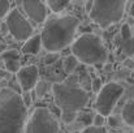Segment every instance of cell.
I'll return each instance as SVG.
<instances>
[{"instance_id": "cell-28", "label": "cell", "mask_w": 134, "mask_h": 133, "mask_svg": "<svg viewBox=\"0 0 134 133\" xmlns=\"http://www.w3.org/2000/svg\"><path fill=\"white\" fill-rule=\"evenodd\" d=\"M10 77V73L9 72H7L5 69H0V80H8Z\"/></svg>"}, {"instance_id": "cell-31", "label": "cell", "mask_w": 134, "mask_h": 133, "mask_svg": "<svg viewBox=\"0 0 134 133\" xmlns=\"http://www.w3.org/2000/svg\"><path fill=\"white\" fill-rule=\"evenodd\" d=\"M0 81H1V80H0Z\"/></svg>"}, {"instance_id": "cell-14", "label": "cell", "mask_w": 134, "mask_h": 133, "mask_svg": "<svg viewBox=\"0 0 134 133\" xmlns=\"http://www.w3.org/2000/svg\"><path fill=\"white\" fill-rule=\"evenodd\" d=\"M77 65H78V60L73 55L66 56L63 61V68H64L65 73H68V75H73V71L77 68Z\"/></svg>"}, {"instance_id": "cell-7", "label": "cell", "mask_w": 134, "mask_h": 133, "mask_svg": "<svg viewBox=\"0 0 134 133\" xmlns=\"http://www.w3.org/2000/svg\"><path fill=\"white\" fill-rule=\"evenodd\" d=\"M59 123L52 112L46 107H38L33 111L24 133H57Z\"/></svg>"}, {"instance_id": "cell-19", "label": "cell", "mask_w": 134, "mask_h": 133, "mask_svg": "<svg viewBox=\"0 0 134 133\" xmlns=\"http://www.w3.org/2000/svg\"><path fill=\"white\" fill-rule=\"evenodd\" d=\"M10 10V4L8 0H0V18L7 17V14Z\"/></svg>"}, {"instance_id": "cell-13", "label": "cell", "mask_w": 134, "mask_h": 133, "mask_svg": "<svg viewBox=\"0 0 134 133\" xmlns=\"http://www.w3.org/2000/svg\"><path fill=\"white\" fill-rule=\"evenodd\" d=\"M46 5L53 13H60V12H63L69 5V1H64V0H49V1L46 3Z\"/></svg>"}, {"instance_id": "cell-21", "label": "cell", "mask_w": 134, "mask_h": 133, "mask_svg": "<svg viewBox=\"0 0 134 133\" xmlns=\"http://www.w3.org/2000/svg\"><path fill=\"white\" fill-rule=\"evenodd\" d=\"M21 99H22V103H24V106H25L26 108L30 107L31 103H33V99H31V94H30V91H24V94L21 95Z\"/></svg>"}, {"instance_id": "cell-5", "label": "cell", "mask_w": 134, "mask_h": 133, "mask_svg": "<svg viewBox=\"0 0 134 133\" xmlns=\"http://www.w3.org/2000/svg\"><path fill=\"white\" fill-rule=\"evenodd\" d=\"M125 7L126 1L124 0H96L92 1L90 18L100 28H108L122 18Z\"/></svg>"}, {"instance_id": "cell-8", "label": "cell", "mask_w": 134, "mask_h": 133, "mask_svg": "<svg viewBox=\"0 0 134 133\" xmlns=\"http://www.w3.org/2000/svg\"><path fill=\"white\" fill-rule=\"evenodd\" d=\"M5 26L7 30L12 34V37L17 41H27L33 37V25L27 18L22 16V13L16 8L9 10L5 18Z\"/></svg>"}, {"instance_id": "cell-26", "label": "cell", "mask_w": 134, "mask_h": 133, "mask_svg": "<svg viewBox=\"0 0 134 133\" xmlns=\"http://www.w3.org/2000/svg\"><path fill=\"white\" fill-rule=\"evenodd\" d=\"M108 124H109L111 127L116 128V127H119V125H120V120H119V118H117V116L109 115V116H108Z\"/></svg>"}, {"instance_id": "cell-4", "label": "cell", "mask_w": 134, "mask_h": 133, "mask_svg": "<svg viewBox=\"0 0 134 133\" xmlns=\"http://www.w3.org/2000/svg\"><path fill=\"white\" fill-rule=\"evenodd\" d=\"M73 56L78 63L87 65L103 64L108 57V52L102 39L95 34H82L72 43Z\"/></svg>"}, {"instance_id": "cell-11", "label": "cell", "mask_w": 134, "mask_h": 133, "mask_svg": "<svg viewBox=\"0 0 134 133\" xmlns=\"http://www.w3.org/2000/svg\"><path fill=\"white\" fill-rule=\"evenodd\" d=\"M42 48V42H41V37L39 35H33L31 38H29L24 46H22V52L24 54H30V55H35L41 51Z\"/></svg>"}, {"instance_id": "cell-3", "label": "cell", "mask_w": 134, "mask_h": 133, "mask_svg": "<svg viewBox=\"0 0 134 133\" xmlns=\"http://www.w3.org/2000/svg\"><path fill=\"white\" fill-rule=\"evenodd\" d=\"M53 100L61 114V120L65 124H72L77 114L87 104L89 94L80 86H70L66 84L52 85Z\"/></svg>"}, {"instance_id": "cell-30", "label": "cell", "mask_w": 134, "mask_h": 133, "mask_svg": "<svg viewBox=\"0 0 134 133\" xmlns=\"http://www.w3.org/2000/svg\"><path fill=\"white\" fill-rule=\"evenodd\" d=\"M129 13H130V16H132V17H134V3L130 5V12H129Z\"/></svg>"}, {"instance_id": "cell-24", "label": "cell", "mask_w": 134, "mask_h": 133, "mask_svg": "<svg viewBox=\"0 0 134 133\" xmlns=\"http://www.w3.org/2000/svg\"><path fill=\"white\" fill-rule=\"evenodd\" d=\"M81 133H107V131L104 129V127L103 128H94V127H87V128H85L83 131Z\"/></svg>"}, {"instance_id": "cell-15", "label": "cell", "mask_w": 134, "mask_h": 133, "mask_svg": "<svg viewBox=\"0 0 134 133\" xmlns=\"http://www.w3.org/2000/svg\"><path fill=\"white\" fill-rule=\"evenodd\" d=\"M52 90V84L48 82V81H38L37 85H35V93H37V97L38 98H43L46 94H48V91Z\"/></svg>"}, {"instance_id": "cell-17", "label": "cell", "mask_w": 134, "mask_h": 133, "mask_svg": "<svg viewBox=\"0 0 134 133\" xmlns=\"http://www.w3.org/2000/svg\"><path fill=\"white\" fill-rule=\"evenodd\" d=\"M1 57H3L4 61H13V60H17V61H18L20 54H18L17 50H8V51L3 52Z\"/></svg>"}, {"instance_id": "cell-22", "label": "cell", "mask_w": 134, "mask_h": 133, "mask_svg": "<svg viewBox=\"0 0 134 133\" xmlns=\"http://www.w3.org/2000/svg\"><path fill=\"white\" fill-rule=\"evenodd\" d=\"M121 37L124 38V41H128L132 38V30H130L129 25H124L121 28Z\"/></svg>"}, {"instance_id": "cell-12", "label": "cell", "mask_w": 134, "mask_h": 133, "mask_svg": "<svg viewBox=\"0 0 134 133\" xmlns=\"http://www.w3.org/2000/svg\"><path fill=\"white\" fill-rule=\"evenodd\" d=\"M121 116H122V120H124L128 125L134 127V99H129V100L124 104Z\"/></svg>"}, {"instance_id": "cell-9", "label": "cell", "mask_w": 134, "mask_h": 133, "mask_svg": "<svg viewBox=\"0 0 134 133\" xmlns=\"http://www.w3.org/2000/svg\"><path fill=\"white\" fill-rule=\"evenodd\" d=\"M17 80L22 89V91H30L35 88L37 82L39 81V71L35 65H26L18 69Z\"/></svg>"}, {"instance_id": "cell-1", "label": "cell", "mask_w": 134, "mask_h": 133, "mask_svg": "<svg viewBox=\"0 0 134 133\" xmlns=\"http://www.w3.org/2000/svg\"><path fill=\"white\" fill-rule=\"evenodd\" d=\"M78 22V18L73 16H56L48 18L39 35L42 46L49 54L64 50L73 43Z\"/></svg>"}, {"instance_id": "cell-29", "label": "cell", "mask_w": 134, "mask_h": 133, "mask_svg": "<svg viewBox=\"0 0 134 133\" xmlns=\"http://www.w3.org/2000/svg\"><path fill=\"white\" fill-rule=\"evenodd\" d=\"M91 8H92V1L90 0V1H87V3L85 4V9H86V12H87V13H90Z\"/></svg>"}, {"instance_id": "cell-23", "label": "cell", "mask_w": 134, "mask_h": 133, "mask_svg": "<svg viewBox=\"0 0 134 133\" xmlns=\"http://www.w3.org/2000/svg\"><path fill=\"white\" fill-rule=\"evenodd\" d=\"M78 81H80V78H78L77 75H69V77L65 80L64 84L70 85V86H78Z\"/></svg>"}, {"instance_id": "cell-25", "label": "cell", "mask_w": 134, "mask_h": 133, "mask_svg": "<svg viewBox=\"0 0 134 133\" xmlns=\"http://www.w3.org/2000/svg\"><path fill=\"white\" fill-rule=\"evenodd\" d=\"M102 88H103V81H102V78H95V80L92 81V90H94L95 93H99Z\"/></svg>"}, {"instance_id": "cell-18", "label": "cell", "mask_w": 134, "mask_h": 133, "mask_svg": "<svg viewBox=\"0 0 134 133\" xmlns=\"http://www.w3.org/2000/svg\"><path fill=\"white\" fill-rule=\"evenodd\" d=\"M5 71L9 72V73H14V72H18L20 69V63L17 60H13V61H5Z\"/></svg>"}, {"instance_id": "cell-6", "label": "cell", "mask_w": 134, "mask_h": 133, "mask_svg": "<svg viewBox=\"0 0 134 133\" xmlns=\"http://www.w3.org/2000/svg\"><path fill=\"white\" fill-rule=\"evenodd\" d=\"M125 89L117 82H108L103 85L100 91L98 93L96 100H95V110L96 114L102 116H109L111 112L113 111L116 103L119 99L124 95Z\"/></svg>"}, {"instance_id": "cell-16", "label": "cell", "mask_w": 134, "mask_h": 133, "mask_svg": "<svg viewBox=\"0 0 134 133\" xmlns=\"http://www.w3.org/2000/svg\"><path fill=\"white\" fill-rule=\"evenodd\" d=\"M122 52L125 56L130 57L134 55V38H130L128 41H125L122 44Z\"/></svg>"}, {"instance_id": "cell-27", "label": "cell", "mask_w": 134, "mask_h": 133, "mask_svg": "<svg viewBox=\"0 0 134 133\" xmlns=\"http://www.w3.org/2000/svg\"><path fill=\"white\" fill-rule=\"evenodd\" d=\"M57 57H59L57 54H49V52H48V55L44 57V61L47 64H52V63H55V61L57 60Z\"/></svg>"}, {"instance_id": "cell-20", "label": "cell", "mask_w": 134, "mask_h": 133, "mask_svg": "<svg viewBox=\"0 0 134 133\" xmlns=\"http://www.w3.org/2000/svg\"><path fill=\"white\" fill-rule=\"evenodd\" d=\"M104 124H105V118L99 115V114H95L94 119H92V127L94 128H103Z\"/></svg>"}, {"instance_id": "cell-2", "label": "cell", "mask_w": 134, "mask_h": 133, "mask_svg": "<svg viewBox=\"0 0 134 133\" xmlns=\"http://www.w3.org/2000/svg\"><path fill=\"white\" fill-rule=\"evenodd\" d=\"M26 119L21 95L9 88L0 89V133H24Z\"/></svg>"}, {"instance_id": "cell-10", "label": "cell", "mask_w": 134, "mask_h": 133, "mask_svg": "<svg viewBox=\"0 0 134 133\" xmlns=\"http://www.w3.org/2000/svg\"><path fill=\"white\" fill-rule=\"evenodd\" d=\"M22 8L34 24H42L48 13V8L43 1H24Z\"/></svg>"}]
</instances>
